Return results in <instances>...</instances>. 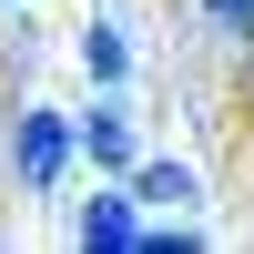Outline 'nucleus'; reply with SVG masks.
<instances>
[{
    "instance_id": "nucleus-5",
    "label": "nucleus",
    "mask_w": 254,
    "mask_h": 254,
    "mask_svg": "<svg viewBox=\"0 0 254 254\" xmlns=\"http://www.w3.org/2000/svg\"><path fill=\"white\" fill-rule=\"evenodd\" d=\"M132 193L142 203H193V173L183 163H132Z\"/></svg>"
},
{
    "instance_id": "nucleus-6",
    "label": "nucleus",
    "mask_w": 254,
    "mask_h": 254,
    "mask_svg": "<svg viewBox=\"0 0 254 254\" xmlns=\"http://www.w3.org/2000/svg\"><path fill=\"white\" fill-rule=\"evenodd\" d=\"M203 20H214V31H234V41H254V0H203Z\"/></svg>"
},
{
    "instance_id": "nucleus-1",
    "label": "nucleus",
    "mask_w": 254,
    "mask_h": 254,
    "mask_svg": "<svg viewBox=\"0 0 254 254\" xmlns=\"http://www.w3.org/2000/svg\"><path fill=\"white\" fill-rule=\"evenodd\" d=\"M71 153H81V142H71V122H61V112H41V102L10 122V173H20V193H51V183L71 173Z\"/></svg>"
},
{
    "instance_id": "nucleus-2",
    "label": "nucleus",
    "mask_w": 254,
    "mask_h": 254,
    "mask_svg": "<svg viewBox=\"0 0 254 254\" xmlns=\"http://www.w3.org/2000/svg\"><path fill=\"white\" fill-rule=\"evenodd\" d=\"M71 244H81V254H132V244H142V193H132V173H122V193H92V203H81Z\"/></svg>"
},
{
    "instance_id": "nucleus-4",
    "label": "nucleus",
    "mask_w": 254,
    "mask_h": 254,
    "mask_svg": "<svg viewBox=\"0 0 254 254\" xmlns=\"http://www.w3.org/2000/svg\"><path fill=\"white\" fill-rule=\"evenodd\" d=\"M81 71H92L102 92H112V81L132 71V51H122V31H102V20H92V31H81Z\"/></svg>"
},
{
    "instance_id": "nucleus-7",
    "label": "nucleus",
    "mask_w": 254,
    "mask_h": 254,
    "mask_svg": "<svg viewBox=\"0 0 254 254\" xmlns=\"http://www.w3.org/2000/svg\"><path fill=\"white\" fill-rule=\"evenodd\" d=\"M244 92H254V71H244Z\"/></svg>"
},
{
    "instance_id": "nucleus-3",
    "label": "nucleus",
    "mask_w": 254,
    "mask_h": 254,
    "mask_svg": "<svg viewBox=\"0 0 254 254\" xmlns=\"http://www.w3.org/2000/svg\"><path fill=\"white\" fill-rule=\"evenodd\" d=\"M71 142H81V153H92V173H132V122H122V102H92V112H81L71 122Z\"/></svg>"
}]
</instances>
